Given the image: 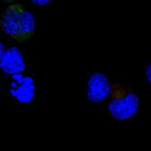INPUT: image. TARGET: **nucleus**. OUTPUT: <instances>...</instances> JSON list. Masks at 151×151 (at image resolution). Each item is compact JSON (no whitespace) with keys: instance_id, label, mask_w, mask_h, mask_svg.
Returning a JSON list of instances; mask_svg holds the SVG:
<instances>
[{"instance_id":"7ed1b4c3","label":"nucleus","mask_w":151,"mask_h":151,"mask_svg":"<svg viewBox=\"0 0 151 151\" xmlns=\"http://www.w3.org/2000/svg\"><path fill=\"white\" fill-rule=\"evenodd\" d=\"M9 84V92L17 101L23 104L30 103L36 95L34 79L29 76L21 73L12 75Z\"/></svg>"},{"instance_id":"0eeeda50","label":"nucleus","mask_w":151,"mask_h":151,"mask_svg":"<svg viewBox=\"0 0 151 151\" xmlns=\"http://www.w3.org/2000/svg\"><path fill=\"white\" fill-rule=\"evenodd\" d=\"M146 77L149 83L151 84V63H150L146 68Z\"/></svg>"},{"instance_id":"f03ea898","label":"nucleus","mask_w":151,"mask_h":151,"mask_svg":"<svg viewBox=\"0 0 151 151\" xmlns=\"http://www.w3.org/2000/svg\"><path fill=\"white\" fill-rule=\"evenodd\" d=\"M107 110L110 116L115 120H125L135 115L139 101L132 86L123 83L112 85Z\"/></svg>"},{"instance_id":"20e7f679","label":"nucleus","mask_w":151,"mask_h":151,"mask_svg":"<svg viewBox=\"0 0 151 151\" xmlns=\"http://www.w3.org/2000/svg\"><path fill=\"white\" fill-rule=\"evenodd\" d=\"M0 67L5 73L9 75L22 73L26 68L22 53L18 48L9 47L5 49L1 42Z\"/></svg>"},{"instance_id":"39448f33","label":"nucleus","mask_w":151,"mask_h":151,"mask_svg":"<svg viewBox=\"0 0 151 151\" xmlns=\"http://www.w3.org/2000/svg\"><path fill=\"white\" fill-rule=\"evenodd\" d=\"M112 85L108 77L101 73H94L87 82L88 99L93 103H99L110 97Z\"/></svg>"},{"instance_id":"423d86ee","label":"nucleus","mask_w":151,"mask_h":151,"mask_svg":"<svg viewBox=\"0 0 151 151\" xmlns=\"http://www.w3.org/2000/svg\"><path fill=\"white\" fill-rule=\"evenodd\" d=\"M52 0H30V2L33 4L36 5H39V6H43V5H45L47 4L50 3L52 2Z\"/></svg>"},{"instance_id":"f257e3e1","label":"nucleus","mask_w":151,"mask_h":151,"mask_svg":"<svg viewBox=\"0 0 151 151\" xmlns=\"http://www.w3.org/2000/svg\"><path fill=\"white\" fill-rule=\"evenodd\" d=\"M0 26L4 33L21 43L29 40L36 31L33 14L21 4H13L4 10Z\"/></svg>"}]
</instances>
